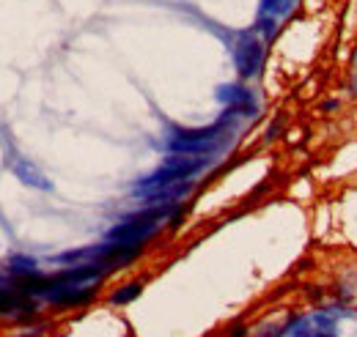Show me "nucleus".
Returning a JSON list of instances; mask_svg holds the SVG:
<instances>
[{
  "mask_svg": "<svg viewBox=\"0 0 357 337\" xmlns=\"http://www.w3.org/2000/svg\"><path fill=\"white\" fill-rule=\"evenodd\" d=\"M212 157H190V154H171L160 168L143 178L135 181V189L137 195L143 192H151V189H160V187H168V184H178V181H190L195 178L201 170L209 168Z\"/></svg>",
  "mask_w": 357,
  "mask_h": 337,
  "instance_id": "nucleus-1",
  "label": "nucleus"
},
{
  "mask_svg": "<svg viewBox=\"0 0 357 337\" xmlns=\"http://www.w3.org/2000/svg\"><path fill=\"white\" fill-rule=\"evenodd\" d=\"M234 66L242 80H250L264 66V42L256 36V31H245L236 36L234 44Z\"/></svg>",
  "mask_w": 357,
  "mask_h": 337,
  "instance_id": "nucleus-2",
  "label": "nucleus"
},
{
  "mask_svg": "<svg viewBox=\"0 0 357 337\" xmlns=\"http://www.w3.org/2000/svg\"><path fill=\"white\" fill-rule=\"evenodd\" d=\"M192 192V178L190 181H178V184H168V187H160V189H151V192H143V203L146 206H174L178 201H184L187 195Z\"/></svg>",
  "mask_w": 357,
  "mask_h": 337,
  "instance_id": "nucleus-3",
  "label": "nucleus"
},
{
  "mask_svg": "<svg viewBox=\"0 0 357 337\" xmlns=\"http://www.w3.org/2000/svg\"><path fill=\"white\" fill-rule=\"evenodd\" d=\"M11 173L25 184V187H33V189H45V192H50L52 189V181L47 178L42 170L36 168L31 159H14L11 162Z\"/></svg>",
  "mask_w": 357,
  "mask_h": 337,
  "instance_id": "nucleus-4",
  "label": "nucleus"
},
{
  "mask_svg": "<svg viewBox=\"0 0 357 337\" xmlns=\"http://www.w3.org/2000/svg\"><path fill=\"white\" fill-rule=\"evenodd\" d=\"M218 99L223 102L225 107H245V104H256L253 102V93L245 88V85H220L218 88Z\"/></svg>",
  "mask_w": 357,
  "mask_h": 337,
  "instance_id": "nucleus-5",
  "label": "nucleus"
},
{
  "mask_svg": "<svg viewBox=\"0 0 357 337\" xmlns=\"http://www.w3.org/2000/svg\"><path fill=\"white\" fill-rule=\"evenodd\" d=\"M8 272L20 280V277H31V274H36L39 269H36V260H33V258H22V255H17V258L8 260Z\"/></svg>",
  "mask_w": 357,
  "mask_h": 337,
  "instance_id": "nucleus-6",
  "label": "nucleus"
},
{
  "mask_svg": "<svg viewBox=\"0 0 357 337\" xmlns=\"http://www.w3.org/2000/svg\"><path fill=\"white\" fill-rule=\"evenodd\" d=\"M140 291H143V283L140 280H135V283H127V285H121L119 291H113V296H110V301L113 304H130V301H135L137 296H140Z\"/></svg>",
  "mask_w": 357,
  "mask_h": 337,
  "instance_id": "nucleus-7",
  "label": "nucleus"
},
{
  "mask_svg": "<svg viewBox=\"0 0 357 337\" xmlns=\"http://www.w3.org/2000/svg\"><path fill=\"white\" fill-rule=\"evenodd\" d=\"M291 8H294V0H261V14H264V17L280 19V17H286Z\"/></svg>",
  "mask_w": 357,
  "mask_h": 337,
  "instance_id": "nucleus-8",
  "label": "nucleus"
},
{
  "mask_svg": "<svg viewBox=\"0 0 357 337\" xmlns=\"http://www.w3.org/2000/svg\"><path fill=\"white\" fill-rule=\"evenodd\" d=\"M275 31H278V19L275 17H264V14H259V22H256V33H261L264 39H272L275 36Z\"/></svg>",
  "mask_w": 357,
  "mask_h": 337,
  "instance_id": "nucleus-9",
  "label": "nucleus"
},
{
  "mask_svg": "<svg viewBox=\"0 0 357 337\" xmlns=\"http://www.w3.org/2000/svg\"><path fill=\"white\" fill-rule=\"evenodd\" d=\"M245 335H248V327H242V324L231 327V332H228V337H245Z\"/></svg>",
  "mask_w": 357,
  "mask_h": 337,
  "instance_id": "nucleus-10",
  "label": "nucleus"
},
{
  "mask_svg": "<svg viewBox=\"0 0 357 337\" xmlns=\"http://www.w3.org/2000/svg\"><path fill=\"white\" fill-rule=\"evenodd\" d=\"M311 337H335V335H333V329H313Z\"/></svg>",
  "mask_w": 357,
  "mask_h": 337,
  "instance_id": "nucleus-11",
  "label": "nucleus"
},
{
  "mask_svg": "<svg viewBox=\"0 0 357 337\" xmlns=\"http://www.w3.org/2000/svg\"><path fill=\"white\" fill-rule=\"evenodd\" d=\"M321 107H324V110H338V102H335V99H330V102H324Z\"/></svg>",
  "mask_w": 357,
  "mask_h": 337,
  "instance_id": "nucleus-12",
  "label": "nucleus"
},
{
  "mask_svg": "<svg viewBox=\"0 0 357 337\" xmlns=\"http://www.w3.org/2000/svg\"><path fill=\"white\" fill-rule=\"evenodd\" d=\"M355 63H357V55H355Z\"/></svg>",
  "mask_w": 357,
  "mask_h": 337,
  "instance_id": "nucleus-13",
  "label": "nucleus"
}]
</instances>
